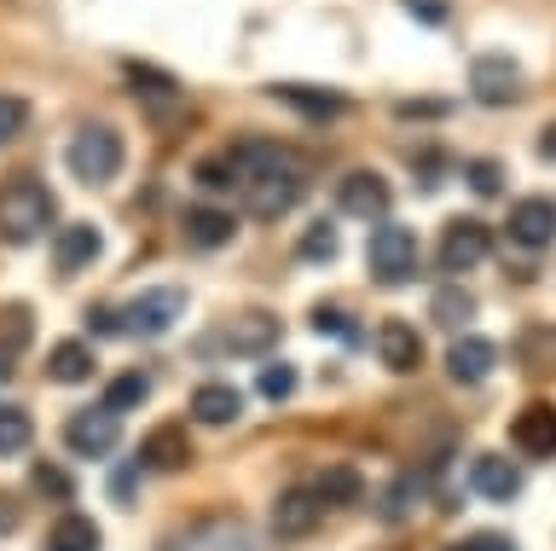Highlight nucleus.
I'll list each match as a JSON object with an SVG mask.
<instances>
[{
	"label": "nucleus",
	"mask_w": 556,
	"mask_h": 551,
	"mask_svg": "<svg viewBox=\"0 0 556 551\" xmlns=\"http://www.w3.org/2000/svg\"><path fill=\"white\" fill-rule=\"evenodd\" d=\"M17 523H24V505L12 493H0V534H17Z\"/></svg>",
	"instance_id": "79ce46f5"
},
{
	"label": "nucleus",
	"mask_w": 556,
	"mask_h": 551,
	"mask_svg": "<svg viewBox=\"0 0 556 551\" xmlns=\"http://www.w3.org/2000/svg\"><path fill=\"white\" fill-rule=\"evenodd\" d=\"M429 320L446 325V331H458L464 320H476V297H469L464 285H441V290H434V302H429Z\"/></svg>",
	"instance_id": "bb28decb"
},
{
	"label": "nucleus",
	"mask_w": 556,
	"mask_h": 551,
	"mask_svg": "<svg viewBox=\"0 0 556 551\" xmlns=\"http://www.w3.org/2000/svg\"><path fill=\"white\" fill-rule=\"evenodd\" d=\"M47 377L52 384H87V377H93V349H87V342H59V349L47 354Z\"/></svg>",
	"instance_id": "393cba45"
},
{
	"label": "nucleus",
	"mask_w": 556,
	"mask_h": 551,
	"mask_svg": "<svg viewBox=\"0 0 556 551\" xmlns=\"http://www.w3.org/2000/svg\"><path fill=\"white\" fill-rule=\"evenodd\" d=\"M151 401V377L146 372H122V377H111V389H104V406L116 412H134V406H146Z\"/></svg>",
	"instance_id": "cd10ccee"
},
{
	"label": "nucleus",
	"mask_w": 556,
	"mask_h": 551,
	"mask_svg": "<svg viewBox=\"0 0 556 551\" xmlns=\"http://www.w3.org/2000/svg\"><path fill=\"white\" fill-rule=\"evenodd\" d=\"M191 418L220 429V424H238L243 418V395L232 384H203L198 395H191Z\"/></svg>",
	"instance_id": "4be33fe9"
},
{
	"label": "nucleus",
	"mask_w": 556,
	"mask_h": 551,
	"mask_svg": "<svg viewBox=\"0 0 556 551\" xmlns=\"http://www.w3.org/2000/svg\"><path fill=\"white\" fill-rule=\"evenodd\" d=\"M255 389L267 395V401H290V395H295V366H285V360H278V366H261Z\"/></svg>",
	"instance_id": "f704fd0d"
},
{
	"label": "nucleus",
	"mask_w": 556,
	"mask_h": 551,
	"mask_svg": "<svg viewBox=\"0 0 556 551\" xmlns=\"http://www.w3.org/2000/svg\"><path fill=\"white\" fill-rule=\"evenodd\" d=\"M319 523H325V499L313 488H285L278 493V505H273V534L278 540H307Z\"/></svg>",
	"instance_id": "9b49d317"
},
{
	"label": "nucleus",
	"mask_w": 556,
	"mask_h": 551,
	"mask_svg": "<svg viewBox=\"0 0 556 551\" xmlns=\"http://www.w3.org/2000/svg\"><path fill=\"white\" fill-rule=\"evenodd\" d=\"M302 262H337V250H342V238H337V227L330 221H313V227L302 233Z\"/></svg>",
	"instance_id": "c756f323"
},
{
	"label": "nucleus",
	"mask_w": 556,
	"mask_h": 551,
	"mask_svg": "<svg viewBox=\"0 0 556 551\" xmlns=\"http://www.w3.org/2000/svg\"><path fill=\"white\" fill-rule=\"evenodd\" d=\"M313 493L325 499V511H330V505H354V499L365 493V481H359L354 464H330V471L313 481Z\"/></svg>",
	"instance_id": "a878e982"
},
{
	"label": "nucleus",
	"mask_w": 556,
	"mask_h": 551,
	"mask_svg": "<svg viewBox=\"0 0 556 551\" xmlns=\"http://www.w3.org/2000/svg\"><path fill=\"white\" fill-rule=\"evenodd\" d=\"M29 481H35V493H47V499H59V505H70V493H76V481H70L59 464H35L29 471Z\"/></svg>",
	"instance_id": "72a5a7b5"
},
{
	"label": "nucleus",
	"mask_w": 556,
	"mask_h": 551,
	"mask_svg": "<svg viewBox=\"0 0 556 551\" xmlns=\"http://www.w3.org/2000/svg\"><path fill=\"white\" fill-rule=\"evenodd\" d=\"M198 186H203V192H232V163H226V151H220V158H203L198 163Z\"/></svg>",
	"instance_id": "e433bc0d"
},
{
	"label": "nucleus",
	"mask_w": 556,
	"mask_h": 551,
	"mask_svg": "<svg viewBox=\"0 0 556 551\" xmlns=\"http://www.w3.org/2000/svg\"><path fill=\"white\" fill-rule=\"evenodd\" d=\"M273 99H285L290 111L313 116V123H325V116H342V111H348V99H342V93H330V88H307V82H278Z\"/></svg>",
	"instance_id": "5701e85b"
},
{
	"label": "nucleus",
	"mask_w": 556,
	"mask_h": 551,
	"mask_svg": "<svg viewBox=\"0 0 556 551\" xmlns=\"http://www.w3.org/2000/svg\"><path fill=\"white\" fill-rule=\"evenodd\" d=\"M87 331H93V337H122L116 308H87Z\"/></svg>",
	"instance_id": "ea45409f"
},
{
	"label": "nucleus",
	"mask_w": 556,
	"mask_h": 551,
	"mask_svg": "<svg viewBox=\"0 0 556 551\" xmlns=\"http://www.w3.org/2000/svg\"><path fill=\"white\" fill-rule=\"evenodd\" d=\"M52 215H59V203H52V192L35 175L0 180V238L7 245H35L52 227Z\"/></svg>",
	"instance_id": "f257e3e1"
},
{
	"label": "nucleus",
	"mask_w": 556,
	"mask_h": 551,
	"mask_svg": "<svg viewBox=\"0 0 556 551\" xmlns=\"http://www.w3.org/2000/svg\"><path fill=\"white\" fill-rule=\"evenodd\" d=\"M99 546H104V534H99L93 516H81V511H64L47 534V551H99Z\"/></svg>",
	"instance_id": "b1692460"
},
{
	"label": "nucleus",
	"mask_w": 556,
	"mask_h": 551,
	"mask_svg": "<svg viewBox=\"0 0 556 551\" xmlns=\"http://www.w3.org/2000/svg\"><path fill=\"white\" fill-rule=\"evenodd\" d=\"M226 163H232V180H261V175H273V168H290V146H278V140H232L226 146Z\"/></svg>",
	"instance_id": "4468645a"
},
{
	"label": "nucleus",
	"mask_w": 556,
	"mask_h": 551,
	"mask_svg": "<svg viewBox=\"0 0 556 551\" xmlns=\"http://www.w3.org/2000/svg\"><path fill=\"white\" fill-rule=\"evenodd\" d=\"M469 93L481 105H510V99H521V64L504 53H481L469 64Z\"/></svg>",
	"instance_id": "6e6552de"
},
{
	"label": "nucleus",
	"mask_w": 556,
	"mask_h": 551,
	"mask_svg": "<svg viewBox=\"0 0 556 551\" xmlns=\"http://www.w3.org/2000/svg\"><path fill=\"white\" fill-rule=\"evenodd\" d=\"M406 12H412L417 24H446V18H452L446 0H406Z\"/></svg>",
	"instance_id": "4c0bfd02"
},
{
	"label": "nucleus",
	"mask_w": 556,
	"mask_h": 551,
	"mask_svg": "<svg viewBox=\"0 0 556 551\" xmlns=\"http://www.w3.org/2000/svg\"><path fill=\"white\" fill-rule=\"evenodd\" d=\"M337 203H342V215H359V221H389V180L377 175V168H348V175L337 180Z\"/></svg>",
	"instance_id": "0eeeda50"
},
{
	"label": "nucleus",
	"mask_w": 556,
	"mask_h": 551,
	"mask_svg": "<svg viewBox=\"0 0 556 551\" xmlns=\"http://www.w3.org/2000/svg\"><path fill=\"white\" fill-rule=\"evenodd\" d=\"M122 158H128V146H122V134H116L111 123L81 128L76 140H70V151H64L70 175H76L81 186H104V180H116V175H122Z\"/></svg>",
	"instance_id": "7ed1b4c3"
},
{
	"label": "nucleus",
	"mask_w": 556,
	"mask_h": 551,
	"mask_svg": "<svg viewBox=\"0 0 556 551\" xmlns=\"http://www.w3.org/2000/svg\"><path fill=\"white\" fill-rule=\"evenodd\" d=\"M486 255H493L486 221H446V233H441V267L446 273H469V267H481Z\"/></svg>",
	"instance_id": "1a4fd4ad"
},
{
	"label": "nucleus",
	"mask_w": 556,
	"mask_h": 551,
	"mask_svg": "<svg viewBox=\"0 0 556 551\" xmlns=\"http://www.w3.org/2000/svg\"><path fill=\"white\" fill-rule=\"evenodd\" d=\"M278 337H285V325H278L273 314H238L232 325H226V354H238V360H261V354H273L278 349Z\"/></svg>",
	"instance_id": "f8f14e48"
},
{
	"label": "nucleus",
	"mask_w": 556,
	"mask_h": 551,
	"mask_svg": "<svg viewBox=\"0 0 556 551\" xmlns=\"http://www.w3.org/2000/svg\"><path fill=\"white\" fill-rule=\"evenodd\" d=\"M180 233H186L191 250H220V245H232L238 221H232V210H208V203H198V210H186Z\"/></svg>",
	"instance_id": "412c9836"
},
{
	"label": "nucleus",
	"mask_w": 556,
	"mask_h": 551,
	"mask_svg": "<svg viewBox=\"0 0 556 551\" xmlns=\"http://www.w3.org/2000/svg\"><path fill=\"white\" fill-rule=\"evenodd\" d=\"M134 481H139V459H128V464H122V471L111 476V493H116V499H128V493H134Z\"/></svg>",
	"instance_id": "a19ab883"
},
{
	"label": "nucleus",
	"mask_w": 556,
	"mask_h": 551,
	"mask_svg": "<svg viewBox=\"0 0 556 551\" xmlns=\"http://www.w3.org/2000/svg\"><path fill=\"white\" fill-rule=\"evenodd\" d=\"M493 366H498V349L486 337H458L446 349V372L458 377V384H486L493 377Z\"/></svg>",
	"instance_id": "aec40b11"
},
{
	"label": "nucleus",
	"mask_w": 556,
	"mask_h": 551,
	"mask_svg": "<svg viewBox=\"0 0 556 551\" xmlns=\"http://www.w3.org/2000/svg\"><path fill=\"white\" fill-rule=\"evenodd\" d=\"M128 82H134V99L146 105L151 116H174L186 111V88L163 71H151V64H128Z\"/></svg>",
	"instance_id": "dca6fc26"
},
{
	"label": "nucleus",
	"mask_w": 556,
	"mask_h": 551,
	"mask_svg": "<svg viewBox=\"0 0 556 551\" xmlns=\"http://www.w3.org/2000/svg\"><path fill=\"white\" fill-rule=\"evenodd\" d=\"M469 488H476L481 499H493V505H510V499L521 493V471L504 453H481L476 464H469Z\"/></svg>",
	"instance_id": "a211bd4d"
},
{
	"label": "nucleus",
	"mask_w": 556,
	"mask_h": 551,
	"mask_svg": "<svg viewBox=\"0 0 556 551\" xmlns=\"http://www.w3.org/2000/svg\"><path fill=\"white\" fill-rule=\"evenodd\" d=\"M510 447L521 459H556V406L533 401L510 418Z\"/></svg>",
	"instance_id": "9d476101"
},
{
	"label": "nucleus",
	"mask_w": 556,
	"mask_h": 551,
	"mask_svg": "<svg viewBox=\"0 0 556 551\" xmlns=\"http://www.w3.org/2000/svg\"><path fill=\"white\" fill-rule=\"evenodd\" d=\"M371 342H377V360L389 372H417L424 366V337H417V325H406V320H382Z\"/></svg>",
	"instance_id": "2eb2a0df"
},
{
	"label": "nucleus",
	"mask_w": 556,
	"mask_h": 551,
	"mask_svg": "<svg viewBox=\"0 0 556 551\" xmlns=\"http://www.w3.org/2000/svg\"><path fill=\"white\" fill-rule=\"evenodd\" d=\"M510 238L521 250H545L556 238V203L551 198H521L510 210Z\"/></svg>",
	"instance_id": "6ab92c4d"
},
{
	"label": "nucleus",
	"mask_w": 556,
	"mask_h": 551,
	"mask_svg": "<svg viewBox=\"0 0 556 551\" xmlns=\"http://www.w3.org/2000/svg\"><path fill=\"white\" fill-rule=\"evenodd\" d=\"M99 250H104V238H99L93 221H64V227H52V262H59V273L87 267Z\"/></svg>",
	"instance_id": "f3484780"
},
{
	"label": "nucleus",
	"mask_w": 556,
	"mask_h": 551,
	"mask_svg": "<svg viewBox=\"0 0 556 551\" xmlns=\"http://www.w3.org/2000/svg\"><path fill=\"white\" fill-rule=\"evenodd\" d=\"M417 262H424L417 233L400 227V221H377L371 245H365V267H371V279L377 285H412L417 279Z\"/></svg>",
	"instance_id": "f03ea898"
},
{
	"label": "nucleus",
	"mask_w": 556,
	"mask_h": 551,
	"mask_svg": "<svg viewBox=\"0 0 556 551\" xmlns=\"http://www.w3.org/2000/svg\"><path fill=\"white\" fill-rule=\"evenodd\" d=\"M24 128H29V99H17V93H0V146H12Z\"/></svg>",
	"instance_id": "473e14b6"
},
{
	"label": "nucleus",
	"mask_w": 556,
	"mask_h": 551,
	"mask_svg": "<svg viewBox=\"0 0 556 551\" xmlns=\"http://www.w3.org/2000/svg\"><path fill=\"white\" fill-rule=\"evenodd\" d=\"M313 331H319V337L330 331V337H342V342H359V337H365L348 308H313Z\"/></svg>",
	"instance_id": "2f4dec72"
},
{
	"label": "nucleus",
	"mask_w": 556,
	"mask_h": 551,
	"mask_svg": "<svg viewBox=\"0 0 556 551\" xmlns=\"http://www.w3.org/2000/svg\"><path fill=\"white\" fill-rule=\"evenodd\" d=\"M238 192H243V210L255 221H278L302 203L307 180H302V163H290V168H273V175H261V180H243Z\"/></svg>",
	"instance_id": "39448f33"
},
{
	"label": "nucleus",
	"mask_w": 556,
	"mask_h": 551,
	"mask_svg": "<svg viewBox=\"0 0 556 551\" xmlns=\"http://www.w3.org/2000/svg\"><path fill=\"white\" fill-rule=\"evenodd\" d=\"M464 180H469V192H476V198H498L504 192V163L476 158V163H464Z\"/></svg>",
	"instance_id": "7c9ffc66"
},
{
	"label": "nucleus",
	"mask_w": 556,
	"mask_h": 551,
	"mask_svg": "<svg viewBox=\"0 0 556 551\" xmlns=\"http://www.w3.org/2000/svg\"><path fill=\"white\" fill-rule=\"evenodd\" d=\"M122 320V337H139V342H156L174 331V320H186V290L180 285H156V290H139L128 308H116Z\"/></svg>",
	"instance_id": "20e7f679"
},
{
	"label": "nucleus",
	"mask_w": 556,
	"mask_h": 551,
	"mask_svg": "<svg viewBox=\"0 0 556 551\" xmlns=\"http://www.w3.org/2000/svg\"><path fill=\"white\" fill-rule=\"evenodd\" d=\"M7 372H12V366H7V360H0V384H7Z\"/></svg>",
	"instance_id": "c03bdc74"
},
{
	"label": "nucleus",
	"mask_w": 556,
	"mask_h": 551,
	"mask_svg": "<svg viewBox=\"0 0 556 551\" xmlns=\"http://www.w3.org/2000/svg\"><path fill=\"white\" fill-rule=\"evenodd\" d=\"M452 551H516V540H504V534H464Z\"/></svg>",
	"instance_id": "58836bf2"
},
{
	"label": "nucleus",
	"mask_w": 556,
	"mask_h": 551,
	"mask_svg": "<svg viewBox=\"0 0 556 551\" xmlns=\"http://www.w3.org/2000/svg\"><path fill=\"white\" fill-rule=\"evenodd\" d=\"M417 493H424V481H417V476H400L394 488H389V505H382V523H400V516L412 511Z\"/></svg>",
	"instance_id": "c9c22d12"
},
{
	"label": "nucleus",
	"mask_w": 556,
	"mask_h": 551,
	"mask_svg": "<svg viewBox=\"0 0 556 551\" xmlns=\"http://www.w3.org/2000/svg\"><path fill=\"white\" fill-rule=\"evenodd\" d=\"M35 441V418L24 406H0V459H12V453H24V447Z\"/></svg>",
	"instance_id": "c85d7f7f"
},
{
	"label": "nucleus",
	"mask_w": 556,
	"mask_h": 551,
	"mask_svg": "<svg viewBox=\"0 0 556 551\" xmlns=\"http://www.w3.org/2000/svg\"><path fill=\"white\" fill-rule=\"evenodd\" d=\"M191 464V436H186V424H156L146 441H139V471H156V476H168V471H186Z\"/></svg>",
	"instance_id": "ddd939ff"
},
{
	"label": "nucleus",
	"mask_w": 556,
	"mask_h": 551,
	"mask_svg": "<svg viewBox=\"0 0 556 551\" xmlns=\"http://www.w3.org/2000/svg\"><path fill=\"white\" fill-rule=\"evenodd\" d=\"M116 441H122V418L111 406H81V412H70V424H64V447L76 459H104V453H116Z\"/></svg>",
	"instance_id": "423d86ee"
},
{
	"label": "nucleus",
	"mask_w": 556,
	"mask_h": 551,
	"mask_svg": "<svg viewBox=\"0 0 556 551\" xmlns=\"http://www.w3.org/2000/svg\"><path fill=\"white\" fill-rule=\"evenodd\" d=\"M539 158H545V163H556V123L545 128V140H539Z\"/></svg>",
	"instance_id": "37998d69"
}]
</instances>
